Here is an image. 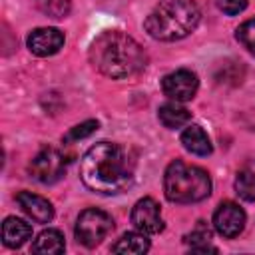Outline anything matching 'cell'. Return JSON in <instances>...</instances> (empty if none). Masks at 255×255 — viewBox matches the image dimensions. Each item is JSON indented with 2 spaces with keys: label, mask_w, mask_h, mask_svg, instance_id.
<instances>
[{
  "label": "cell",
  "mask_w": 255,
  "mask_h": 255,
  "mask_svg": "<svg viewBox=\"0 0 255 255\" xmlns=\"http://www.w3.org/2000/svg\"><path fill=\"white\" fill-rule=\"evenodd\" d=\"M237 40L243 44V48H247L249 54L255 56V18L243 22L239 28H237Z\"/></svg>",
  "instance_id": "ffe728a7"
},
{
  "label": "cell",
  "mask_w": 255,
  "mask_h": 255,
  "mask_svg": "<svg viewBox=\"0 0 255 255\" xmlns=\"http://www.w3.org/2000/svg\"><path fill=\"white\" fill-rule=\"evenodd\" d=\"M235 191L245 201H255V173L253 171H239L235 177Z\"/></svg>",
  "instance_id": "e0dca14e"
},
{
  "label": "cell",
  "mask_w": 255,
  "mask_h": 255,
  "mask_svg": "<svg viewBox=\"0 0 255 255\" xmlns=\"http://www.w3.org/2000/svg\"><path fill=\"white\" fill-rule=\"evenodd\" d=\"M163 191L165 197L173 203H197L209 197L211 177L205 169L175 159L165 169Z\"/></svg>",
  "instance_id": "277c9868"
},
{
  "label": "cell",
  "mask_w": 255,
  "mask_h": 255,
  "mask_svg": "<svg viewBox=\"0 0 255 255\" xmlns=\"http://www.w3.org/2000/svg\"><path fill=\"white\" fill-rule=\"evenodd\" d=\"M131 223L137 231H141L145 235L159 233L163 229V219H161L159 205L151 197L139 199L131 209Z\"/></svg>",
  "instance_id": "9c48e42d"
},
{
  "label": "cell",
  "mask_w": 255,
  "mask_h": 255,
  "mask_svg": "<svg viewBox=\"0 0 255 255\" xmlns=\"http://www.w3.org/2000/svg\"><path fill=\"white\" fill-rule=\"evenodd\" d=\"M32 237V225L20 217H6L2 223V241L6 247H22Z\"/></svg>",
  "instance_id": "7c38bea8"
},
{
  "label": "cell",
  "mask_w": 255,
  "mask_h": 255,
  "mask_svg": "<svg viewBox=\"0 0 255 255\" xmlns=\"http://www.w3.org/2000/svg\"><path fill=\"white\" fill-rule=\"evenodd\" d=\"M64 169H66V163H64V157L58 149L54 147H46L42 149L28 165V171L30 175L40 181V183H54L58 181L62 175H64Z\"/></svg>",
  "instance_id": "8992f818"
},
{
  "label": "cell",
  "mask_w": 255,
  "mask_h": 255,
  "mask_svg": "<svg viewBox=\"0 0 255 255\" xmlns=\"http://www.w3.org/2000/svg\"><path fill=\"white\" fill-rule=\"evenodd\" d=\"M199 18L195 0H159L145 18V32L161 42L181 40L197 28Z\"/></svg>",
  "instance_id": "3957f363"
},
{
  "label": "cell",
  "mask_w": 255,
  "mask_h": 255,
  "mask_svg": "<svg viewBox=\"0 0 255 255\" xmlns=\"http://www.w3.org/2000/svg\"><path fill=\"white\" fill-rule=\"evenodd\" d=\"M245 221H247L245 211L233 201H223L213 213V227L217 229L219 235L227 239L237 237L243 231Z\"/></svg>",
  "instance_id": "ba28073f"
},
{
  "label": "cell",
  "mask_w": 255,
  "mask_h": 255,
  "mask_svg": "<svg viewBox=\"0 0 255 255\" xmlns=\"http://www.w3.org/2000/svg\"><path fill=\"white\" fill-rule=\"evenodd\" d=\"M149 249V241H147V237H145V233H124L120 239H118V243H114V247H112V251L114 253H133V255H137V253H145Z\"/></svg>",
  "instance_id": "2e32d148"
},
{
  "label": "cell",
  "mask_w": 255,
  "mask_h": 255,
  "mask_svg": "<svg viewBox=\"0 0 255 255\" xmlns=\"http://www.w3.org/2000/svg\"><path fill=\"white\" fill-rule=\"evenodd\" d=\"M84 185L102 195L124 191L133 179V159L126 147L112 141L92 145L80 161Z\"/></svg>",
  "instance_id": "6da1fadb"
},
{
  "label": "cell",
  "mask_w": 255,
  "mask_h": 255,
  "mask_svg": "<svg viewBox=\"0 0 255 255\" xmlns=\"http://www.w3.org/2000/svg\"><path fill=\"white\" fill-rule=\"evenodd\" d=\"M112 229H114V219L106 211L90 207L78 215L74 235L78 243H82L84 247H96L110 235Z\"/></svg>",
  "instance_id": "5b68a950"
},
{
  "label": "cell",
  "mask_w": 255,
  "mask_h": 255,
  "mask_svg": "<svg viewBox=\"0 0 255 255\" xmlns=\"http://www.w3.org/2000/svg\"><path fill=\"white\" fill-rule=\"evenodd\" d=\"M26 44L32 54L46 58L60 52V48L64 46V34L58 28H36L28 34Z\"/></svg>",
  "instance_id": "30bf717a"
},
{
  "label": "cell",
  "mask_w": 255,
  "mask_h": 255,
  "mask_svg": "<svg viewBox=\"0 0 255 255\" xmlns=\"http://www.w3.org/2000/svg\"><path fill=\"white\" fill-rule=\"evenodd\" d=\"M181 143L189 153L195 155H209L213 151V145L201 126H187L181 133Z\"/></svg>",
  "instance_id": "4fadbf2b"
},
{
  "label": "cell",
  "mask_w": 255,
  "mask_h": 255,
  "mask_svg": "<svg viewBox=\"0 0 255 255\" xmlns=\"http://www.w3.org/2000/svg\"><path fill=\"white\" fill-rule=\"evenodd\" d=\"M217 8L227 16H235L247 8V0H217Z\"/></svg>",
  "instance_id": "7402d4cb"
},
{
  "label": "cell",
  "mask_w": 255,
  "mask_h": 255,
  "mask_svg": "<svg viewBox=\"0 0 255 255\" xmlns=\"http://www.w3.org/2000/svg\"><path fill=\"white\" fill-rule=\"evenodd\" d=\"M199 88V80L191 70H175L161 80L163 94L173 102H189Z\"/></svg>",
  "instance_id": "52a82bcc"
},
{
  "label": "cell",
  "mask_w": 255,
  "mask_h": 255,
  "mask_svg": "<svg viewBox=\"0 0 255 255\" xmlns=\"http://www.w3.org/2000/svg\"><path fill=\"white\" fill-rule=\"evenodd\" d=\"M100 128V124L96 122V120H86V122H82V124H78V126H74L66 135H64V141H78V139H84V137H88V135H92L96 129Z\"/></svg>",
  "instance_id": "44dd1931"
},
{
  "label": "cell",
  "mask_w": 255,
  "mask_h": 255,
  "mask_svg": "<svg viewBox=\"0 0 255 255\" xmlns=\"http://www.w3.org/2000/svg\"><path fill=\"white\" fill-rule=\"evenodd\" d=\"M209 239H211V231L203 225V221H199V225L187 235V241L191 243L193 251H213V253H217V249L209 245Z\"/></svg>",
  "instance_id": "ac0fdd59"
},
{
  "label": "cell",
  "mask_w": 255,
  "mask_h": 255,
  "mask_svg": "<svg viewBox=\"0 0 255 255\" xmlns=\"http://www.w3.org/2000/svg\"><path fill=\"white\" fill-rule=\"evenodd\" d=\"M64 249H66L64 235L58 229H44L32 245L34 253H62Z\"/></svg>",
  "instance_id": "9a60e30c"
},
{
  "label": "cell",
  "mask_w": 255,
  "mask_h": 255,
  "mask_svg": "<svg viewBox=\"0 0 255 255\" xmlns=\"http://www.w3.org/2000/svg\"><path fill=\"white\" fill-rule=\"evenodd\" d=\"M38 8L50 18H66L72 8V0H36Z\"/></svg>",
  "instance_id": "d6986e66"
},
{
  "label": "cell",
  "mask_w": 255,
  "mask_h": 255,
  "mask_svg": "<svg viewBox=\"0 0 255 255\" xmlns=\"http://www.w3.org/2000/svg\"><path fill=\"white\" fill-rule=\"evenodd\" d=\"M90 62L112 80L135 76L145 68V52L128 34L120 30L102 32L90 46Z\"/></svg>",
  "instance_id": "7a4b0ae2"
},
{
  "label": "cell",
  "mask_w": 255,
  "mask_h": 255,
  "mask_svg": "<svg viewBox=\"0 0 255 255\" xmlns=\"http://www.w3.org/2000/svg\"><path fill=\"white\" fill-rule=\"evenodd\" d=\"M157 118L167 129H177V128H181L189 122L191 114L183 106H179V102H167V104L159 106Z\"/></svg>",
  "instance_id": "5bb4252c"
},
{
  "label": "cell",
  "mask_w": 255,
  "mask_h": 255,
  "mask_svg": "<svg viewBox=\"0 0 255 255\" xmlns=\"http://www.w3.org/2000/svg\"><path fill=\"white\" fill-rule=\"evenodd\" d=\"M18 205L22 207V211L32 217L36 223H48L54 217V207L48 199H44L42 195H36L32 191H20L16 195Z\"/></svg>",
  "instance_id": "8fae6325"
}]
</instances>
